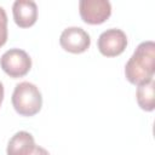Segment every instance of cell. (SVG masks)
Masks as SVG:
<instances>
[{"label": "cell", "mask_w": 155, "mask_h": 155, "mask_svg": "<svg viewBox=\"0 0 155 155\" xmlns=\"http://www.w3.org/2000/svg\"><path fill=\"white\" fill-rule=\"evenodd\" d=\"M155 73V44L143 41L134 50L125 65V76L132 85H142L154 79Z\"/></svg>", "instance_id": "cell-1"}, {"label": "cell", "mask_w": 155, "mask_h": 155, "mask_svg": "<svg viewBox=\"0 0 155 155\" xmlns=\"http://www.w3.org/2000/svg\"><path fill=\"white\" fill-rule=\"evenodd\" d=\"M12 105L17 114L22 116H34L42 107L41 92L31 82H19L12 93Z\"/></svg>", "instance_id": "cell-2"}, {"label": "cell", "mask_w": 155, "mask_h": 155, "mask_svg": "<svg viewBox=\"0 0 155 155\" xmlns=\"http://www.w3.org/2000/svg\"><path fill=\"white\" fill-rule=\"evenodd\" d=\"M1 69L12 79L27 75L31 68V58L21 48L7 50L0 59Z\"/></svg>", "instance_id": "cell-3"}, {"label": "cell", "mask_w": 155, "mask_h": 155, "mask_svg": "<svg viewBox=\"0 0 155 155\" xmlns=\"http://www.w3.org/2000/svg\"><path fill=\"white\" fill-rule=\"evenodd\" d=\"M81 19L87 24H102L111 15V5L108 0H81L79 2Z\"/></svg>", "instance_id": "cell-4"}, {"label": "cell", "mask_w": 155, "mask_h": 155, "mask_svg": "<svg viewBox=\"0 0 155 155\" xmlns=\"http://www.w3.org/2000/svg\"><path fill=\"white\" fill-rule=\"evenodd\" d=\"M97 46L103 56L116 57L125 51L127 46V36L121 29L111 28L99 35Z\"/></svg>", "instance_id": "cell-5"}, {"label": "cell", "mask_w": 155, "mask_h": 155, "mask_svg": "<svg viewBox=\"0 0 155 155\" xmlns=\"http://www.w3.org/2000/svg\"><path fill=\"white\" fill-rule=\"evenodd\" d=\"M59 44L64 51L70 53H82L90 47L91 38L82 28L69 27L62 31L59 36Z\"/></svg>", "instance_id": "cell-6"}, {"label": "cell", "mask_w": 155, "mask_h": 155, "mask_svg": "<svg viewBox=\"0 0 155 155\" xmlns=\"http://www.w3.org/2000/svg\"><path fill=\"white\" fill-rule=\"evenodd\" d=\"M12 15L19 28H29L38 19V6L31 0H16L12 6Z\"/></svg>", "instance_id": "cell-7"}, {"label": "cell", "mask_w": 155, "mask_h": 155, "mask_svg": "<svg viewBox=\"0 0 155 155\" xmlns=\"http://www.w3.org/2000/svg\"><path fill=\"white\" fill-rule=\"evenodd\" d=\"M35 148L34 137L27 131H19L15 133L7 144V155H30Z\"/></svg>", "instance_id": "cell-8"}, {"label": "cell", "mask_w": 155, "mask_h": 155, "mask_svg": "<svg viewBox=\"0 0 155 155\" xmlns=\"http://www.w3.org/2000/svg\"><path fill=\"white\" fill-rule=\"evenodd\" d=\"M137 103L140 109L145 111H153L155 108V82L154 79L138 85L136 92Z\"/></svg>", "instance_id": "cell-9"}, {"label": "cell", "mask_w": 155, "mask_h": 155, "mask_svg": "<svg viewBox=\"0 0 155 155\" xmlns=\"http://www.w3.org/2000/svg\"><path fill=\"white\" fill-rule=\"evenodd\" d=\"M7 41V16L5 10L0 6V47Z\"/></svg>", "instance_id": "cell-10"}, {"label": "cell", "mask_w": 155, "mask_h": 155, "mask_svg": "<svg viewBox=\"0 0 155 155\" xmlns=\"http://www.w3.org/2000/svg\"><path fill=\"white\" fill-rule=\"evenodd\" d=\"M30 155H50V153H48L45 148H42V147H40V145H35V148H34V150L30 153Z\"/></svg>", "instance_id": "cell-11"}, {"label": "cell", "mask_w": 155, "mask_h": 155, "mask_svg": "<svg viewBox=\"0 0 155 155\" xmlns=\"http://www.w3.org/2000/svg\"><path fill=\"white\" fill-rule=\"evenodd\" d=\"M2 99H4V86H2V84L0 81V105L2 103Z\"/></svg>", "instance_id": "cell-12"}]
</instances>
